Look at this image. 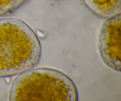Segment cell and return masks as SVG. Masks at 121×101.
Instances as JSON below:
<instances>
[{"instance_id":"6da1fadb","label":"cell","mask_w":121,"mask_h":101,"mask_svg":"<svg viewBox=\"0 0 121 101\" xmlns=\"http://www.w3.org/2000/svg\"><path fill=\"white\" fill-rule=\"evenodd\" d=\"M41 55L40 40L28 24L15 18L0 19V77L35 67Z\"/></svg>"},{"instance_id":"7a4b0ae2","label":"cell","mask_w":121,"mask_h":101,"mask_svg":"<svg viewBox=\"0 0 121 101\" xmlns=\"http://www.w3.org/2000/svg\"><path fill=\"white\" fill-rule=\"evenodd\" d=\"M11 101H78L72 78L61 71L47 67L32 68L19 74L12 83Z\"/></svg>"},{"instance_id":"3957f363","label":"cell","mask_w":121,"mask_h":101,"mask_svg":"<svg viewBox=\"0 0 121 101\" xmlns=\"http://www.w3.org/2000/svg\"><path fill=\"white\" fill-rule=\"evenodd\" d=\"M121 14L108 19L102 26L98 39L99 53L104 63L120 72L121 38Z\"/></svg>"},{"instance_id":"277c9868","label":"cell","mask_w":121,"mask_h":101,"mask_svg":"<svg viewBox=\"0 0 121 101\" xmlns=\"http://www.w3.org/2000/svg\"><path fill=\"white\" fill-rule=\"evenodd\" d=\"M95 15L102 19H110L121 14V0H83Z\"/></svg>"},{"instance_id":"5b68a950","label":"cell","mask_w":121,"mask_h":101,"mask_svg":"<svg viewBox=\"0 0 121 101\" xmlns=\"http://www.w3.org/2000/svg\"><path fill=\"white\" fill-rule=\"evenodd\" d=\"M30 1V0H0V17L13 14Z\"/></svg>"},{"instance_id":"8992f818","label":"cell","mask_w":121,"mask_h":101,"mask_svg":"<svg viewBox=\"0 0 121 101\" xmlns=\"http://www.w3.org/2000/svg\"><path fill=\"white\" fill-rule=\"evenodd\" d=\"M56 1H64V0H56Z\"/></svg>"}]
</instances>
